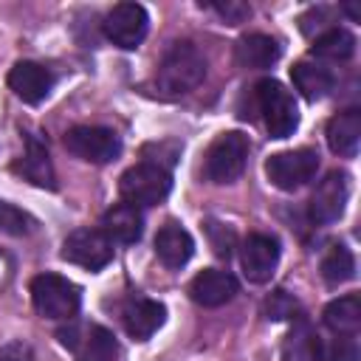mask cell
Instances as JSON below:
<instances>
[{
  "label": "cell",
  "instance_id": "25",
  "mask_svg": "<svg viewBox=\"0 0 361 361\" xmlns=\"http://www.w3.org/2000/svg\"><path fill=\"white\" fill-rule=\"evenodd\" d=\"M316 344H319V336L310 330V324L305 319H299L282 344V355H285V361H313Z\"/></svg>",
  "mask_w": 361,
  "mask_h": 361
},
{
  "label": "cell",
  "instance_id": "23",
  "mask_svg": "<svg viewBox=\"0 0 361 361\" xmlns=\"http://www.w3.org/2000/svg\"><path fill=\"white\" fill-rule=\"evenodd\" d=\"M353 51H355V37H353L347 28H338V25L322 31V34L313 39V45H310V54H313V56H319V59H333V62L350 59Z\"/></svg>",
  "mask_w": 361,
  "mask_h": 361
},
{
  "label": "cell",
  "instance_id": "7",
  "mask_svg": "<svg viewBox=\"0 0 361 361\" xmlns=\"http://www.w3.org/2000/svg\"><path fill=\"white\" fill-rule=\"evenodd\" d=\"M319 169V152L310 147L302 149H288V152H276L265 161V175L276 189L293 192L299 186H305L307 180H313Z\"/></svg>",
  "mask_w": 361,
  "mask_h": 361
},
{
  "label": "cell",
  "instance_id": "20",
  "mask_svg": "<svg viewBox=\"0 0 361 361\" xmlns=\"http://www.w3.org/2000/svg\"><path fill=\"white\" fill-rule=\"evenodd\" d=\"M14 169H17L25 180H31V183H37V186H45V189H54V186H56L48 149H45V144H42L37 135H28L25 155H23V161H20Z\"/></svg>",
  "mask_w": 361,
  "mask_h": 361
},
{
  "label": "cell",
  "instance_id": "26",
  "mask_svg": "<svg viewBox=\"0 0 361 361\" xmlns=\"http://www.w3.org/2000/svg\"><path fill=\"white\" fill-rule=\"evenodd\" d=\"M34 228H37V220L25 209H20L8 200H0V231H6L11 237H28Z\"/></svg>",
  "mask_w": 361,
  "mask_h": 361
},
{
  "label": "cell",
  "instance_id": "12",
  "mask_svg": "<svg viewBox=\"0 0 361 361\" xmlns=\"http://www.w3.org/2000/svg\"><path fill=\"white\" fill-rule=\"evenodd\" d=\"M279 262V243L271 234H251L240 248V265L248 282H268Z\"/></svg>",
  "mask_w": 361,
  "mask_h": 361
},
{
  "label": "cell",
  "instance_id": "28",
  "mask_svg": "<svg viewBox=\"0 0 361 361\" xmlns=\"http://www.w3.org/2000/svg\"><path fill=\"white\" fill-rule=\"evenodd\" d=\"M262 310H265L268 319L279 322V319H293V313L299 310V305H296V299H293L290 293H285V290H274V293L265 299Z\"/></svg>",
  "mask_w": 361,
  "mask_h": 361
},
{
  "label": "cell",
  "instance_id": "21",
  "mask_svg": "<svg viewBox=\"0 0 361 361\" xmlns=\"http://www.w3.org/2000/svg\"><path fill=\"white\" fill-rule=\"evenodd\" d=\"M324 324L336 336H355L361 330V296L347 293V296L333 299L324 307Z\"/></svg>",
  "mask_w": 361,
  "mask_h": 361
},
{
  "label": "cell",
  "instance_id": "24",
  "mask_svg": "<svg viewBox=\"0 0 361 361\" xmlns=\"http://www.w3.org/2000/svg\"><path fill=\"white\" fill-rule=\"evenodd\" d=\"M322 279L327 285H341L347 279L355 276V259H353V251L347 245H330L327 254L322 257Z\"/></svg>",
  "mask_w": 361,
  "mask_h": 361
},
{
  "label": "cell",
  "instance_id": "8",
  "mask_svg": "<svg viewBox=\"0 0 361 361\" xmlns=\"http://www.w3.org/2000/svg\"><path fill=\"white\" fill-rule=\"evenodd\" d=\"M65 149L87 164H110L121 152V141L107 127H71L65 133Z\"/></svg>",
  "mask_w": 361,
  "mask_h": 361
},
{
  "label": "cell",
  "instance_id": "29",
  "mask_svg": "<svg viewBox=\"0 0 361 361\" xmlns=\"http://www.w3.org/2000/svg\"><path fill=\"white\" fill-rule=\"evenodd\" d=\"M200 6H206V8L217 11L228 25H237V23H243V20L251 14V6H248V3H240V0H226V3H200Z\"/></svg>",
  "mask_w": 361,
  "mask_h": 361
},
{
  "label": "cell",
  "instance_id": "16",
  "mask_svg": "<svg viewBox=\"0 0 361 361\" xmlns=\"http://www.w3.org/2000/svg\"><path fill=\"white\" fill-rule=\"evenodd\" d=\"M155 254L166 268H183L195 254V240L183 226L166 223L155 234Z\"/></svg>",
  "mask_w": 361,
  "mask_h": 361
},
{
  "label": "cell",
  "instance_id": "30",
  "mask_svg": "<svg viewBox=\"0 0 361 361\" xmlns=\"http://www.w3.org/2000/svg\"><path fill=\"white\" fill-rule=\"evenodd\" d=\"M0 361H34V353L25 341H8L0 347Z\"/></svg>",
  "mask_w": 361,
  "mask_h": 361
},
{
  "label": "cell",
  "instance_id": "3",
  "mask_svg": "<svg viewBox=\"0 0 361 361\" xmlns=\"http://www.w3.org/2000/svg\"><path fill=\"white\" fill-rule=\"evenodd\" d=\"M257 107L271 138H288L299 127V107L293 102V93L276 79H262L257 85Z\"/></svg>",
  "mask_w": 361,
  "mask_h": 361
},
{
  "label": "cell",
  "instance_id": "19",
  "mask_svg": "<svg viewBox=\"0 0 361 361\" xmlns=\"http://www.w3.org/2000/svg\"><path fill=\"white\" fill-rule=\"evenodd\" d=\"M279 42L268 34H245L237 48H234V56L243 68H251V71H265L271 68L276 59H279Z\"/></svg>",
  "mask_w": 361,
  "mask_h": 361
},
{
  "label": "cell",
  "instance_id": "18",
  "mask_svg": "<svg viewBox=\"0 0 361 361\" xmlns=\"http://www.w3.org/2000/svg\"><path fill=\"white\" fill-rule=\"evenodd\" d=\"M358 144H361V113L358 110L336 113L327 121V147L336 155L353 158L358 152Z\"/></svg>",
  "mask_w": 361,
  "mask_h": 361
},
{
  "label": "cell",
  "instance_id": "5",
  "mask_svg": "<svg viewBox=\"0 0 361 361\" xmlns=\"http://www.w3.org/2000/svg\"><path fill=\"white\" fill-rule=\"evenodd\" d=\"M245 161H248V138L237 130H228L209 144L203 172L212 183H231L243 175Z\"/></svg>",
  "mask_w": 361,
  "mask_h": 361
},
{
  "label": "cell",
  "instance_id": "1",
  "mask_svg": "<svg viewBox=\"0 0 361 361\" xmlns=\"http://www.w3.org/2000/svg\"><path fill=\"white\" fill-rule=\"evenodd\" d=\"M203 76H206L203 54L192 42H175L164 54V59L155 71V85L164 96L175 99V96H183V93L195 90L203 82Z\"/></svg>",
  "mask_w": 361,
  "mask_h": 361
},
{
  "label": "cell",
  "instance_id": "13",
  "mask_svg": "<svg viewBox=\"0 0 361 361\" xmlns=\"http://www.w3.org/2000/svg\"><path fill=\"white\" fill-rule=\"evenodd\" d=\"M234 293H237V279L220 268H206L189 282V296L203 307H220L231 302Z\"/></svg>",
  "mask_w": 361,
  "mask_h": 361
},
{
  "label": "cell",
  "instance_id": "27",
  "mask_svg": "<svg viewBox=\"0 0 361 361\" xmlns=\"http://www.w3.org/2000/svg\"><path fill=\"white\" fill-rule=\"evenodd\" d=\"M313 361H358L355 336H336L330 341H322L319 338Z\"/></svg>",
  "mask_w": 361,
  "mask_h": 361
},
{
  "label": "cell",
  "instance_id": "4",
  "mask_svg": "<svg viewBox=\"0 0 361 361\" xmlns=\"http://www.w3.org/2000/svg\"><path fill=\"white\" fill-rule=\"evenodd\" d=\"M56 338L79 358V361H118L116 336L93 322H71L56 330Z\"/></svg>",
  "mask_w": 361,
  "mask_h": 361
},
{
  "label": "cell",
  "instance_id": "11",
  "mask_svg": "<svg viewBox=\"0 0 361 361\" xmlns=\"http://www.w3.org/2000/svg\"><path fill=\"white\" fill-rule=\"evenodd\" d=\"M347 197H350V178H347V172H338V169L327 172L316 183V189L310 195V220L322 223V226L336 223L344 214Z\"/></svg>",
  "mask_w": 361,
  "mask_h": 361
},
{
  "label": "cell",
  "instance_id": "9",
  "mask_svg": "<svg viewBox=\"0 0 361 361\" xmlns=\"http://www.w3.org/2000/svg\"><path fill=\"white\" fill-rule=\"evenodd\" d=\"M62 259L87 271H102L113 259V240L102 228H76L62 243Z\"/></svg>",
  "mask_w": 361,
  "mask_h": 361
},
{
  "label": "cell",
  "instance_id": "15",
  "mask_svg": "<svg viewBox=\"0 0 361 361\" xmlns=\"http://www.w3.org/2000/svg\"><path fill=\"white\" fill-rule=\"evenodd\" d=\"M8 87L14 90L17 99L28 102V104H37L42 102L51 87H54V73L37 62H17L11 71H8Z\"/></svg>",
  "mask_w": 361,
  "mask_h": 361
},
{
  "label": "cell",
  "instance_id": "17",
  "mask_svg": "<svg viewBox=\"0 0 361 361\" xmlns=\"http://www.w3.org/2000/svg\"><path fill=\"white\" fill-rule=\"evenodd\" d=\"M102 231L113 240V243H135L144 231V217H141V209L133 206V203H116L113 209L104 212L102 217Z\"/></svg>",
  "mask_w": 361,
  "mask_h": 361
},
{
  "label": "cell",
  "instance_id": "10",
  "mask_svg": "<svg viewBox=\"0 0 361 361\" xmlns=\"http://www.w3.org/2000/svg\"><path fill=\"white\" fill-rule=\"evenodd\" d=\"M147 25H149V17L144 11V6L138 3H118L107 11L102 28H104V37L118 45V48H135L141 45V39L147 37Z\"/></svg>",
  "mask_w": 361,
  "mask_h": 361
},
{
  "label": "cell",
  "instance_id": "6",
  "mask_svg": "<svg viewBox=\"0 0 361 361\" xmlns=\"http://www.w3.org/2000/svg\"><path fill=\"white\" fill-rule=\"evenodd\" d=\"M169 189H172L169 172L152 161L130 166L118 180V195L124 197V203H133V206H155L166 200Z\"/></svg>",
  "mask_w": 361,
  "mask_h": 361
},
{
  "label": "cell",
  "instance_id": "14",
  "mask_svg": "<svg viewBox=\"0 0 361 361\" xmlns=\"http://www.w3.org/2000/svg\"><path fill=\"white\" fill-rule=\"evenodd\" d=\"M124 330L130 338L135 341H147L166 319V307L158 299H147V296H135L124 305Z\"/></svg>",
  "mask_w": 361,
  "mask_h": 361
},
{
  "label": "cell",
  "instance_id": "2",
  "mask_svg": "<svg viewBox=\"0 0 361 361\" xmlns=\"http://www.w3.org/2000/svg\"><path fill=\"white\" fill-rule=\"evenodd\" d=\"M31 302L34 310L45 319L71 322L82 305L79 285L59 274H39L31 279Z\"/></svg>",
  "mask_w": 361,
  "mask_h": 361
},
{
  "label": "cell",
  "instance_id": "22",
  "mask_svg": "<svg viewBox=\"0 0 361 361\" xmlns=\"http://www.w3.org/2000/svg\"><path fill=\"white\" fill-rule=\"evenodd\" d=\"M290 79H293L296 90H299L307 102H316V99L327 96L330 87H333V73H330L327 68L316 65V62H296V65L290 68Z\"/></svg>",
  "mask_w": 361,
  "mask_h": 361
}]
</instances>
